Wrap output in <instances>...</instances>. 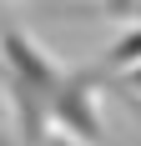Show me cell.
I'll return each mask as SVG.
<instances>
[{"label": "cell", "mask_w": 141, "mask_h": 146, "mask_svg": "<svg viewBox=\"0 0 141 146\" xmlns=\"http://www.w3.org/2000/svg\"><path fill=\"white\" fill-rule=\"evenodd\" d=\"M5 56L15 60V71H20L25 86H35V91H51V86H56V71L35 56V45H30L25 35H15V30H10V35H5Z\"/></svg>", "instance_id": "1"}, {"label": "cell", "mask_w": 141, "mask_h": 146, "mask_svg": "<svg viewBox=\"0 0 141 146\" xmlns=\"http://www.w3.org/2000/svg\"><path fill=\"white\" fill-rule=\"evenodd\" d=\"M56 106H61V121H70L81 136H96V116H91V106H86V81H70Z\"/></svg>", "instance_id": "2"}]
</instances>
